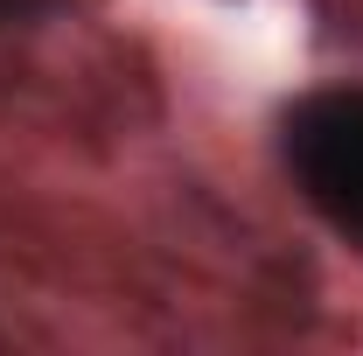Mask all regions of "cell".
<instances>
[{
	"label": "cell",
	"mask_w": 363,
	"mask_h": 356,
	"mask_svg": "<svg viewBox=\"0 0 363 356\" xmlns=\"http://www.w3.org/2000/svg\"><path fill=\"white\" fill-rule=\"evenodd\" d=\"M279 168L328 230L363 245V84L294 98L279 112Z\"/></svg>",
	"instance_id": "6da1fadb"
},
{
	"label": "cell",
	"mask_w": 363,
	"mask_h": 356,
	"mask_svg": "<svg viewBox=\"0 0 363 356\" xmlns=\"http://www.w3.org/2000/svg\"><path fill=\"white\" fill-rule=\"evenodd\" d=\"M49 7H63V0H0V28H14V21H35Z\"/></svg>",
	"instance_id": "7a4b0ae2"
}]
</instances>
